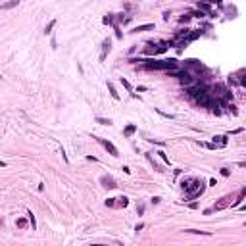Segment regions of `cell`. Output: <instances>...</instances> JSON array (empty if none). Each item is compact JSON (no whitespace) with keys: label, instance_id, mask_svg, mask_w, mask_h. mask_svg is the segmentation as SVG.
I'll return each instance as SVG.
<instances>
[{"label":"cell","instance_id":"1","mask_svg":"<svg viewBox=\"0 0 246 246\" xmlns=\"http://www.w3.org/2000/svg\"><path fill=\"white\" fill-rule=\"evenodd\" d=\"M196 102H198L200 106H204V108L212 110L215 116H219V113H221V110H219V102H217V98H215L212 92H208V91H206V92H200L198 96H196Z\"/></svg>","mask_w":246,"mask_h":246},{"label":"cell","instance_id":"29","mask_svg":"<svg viewBox=\"0 0 246 246\" xmlns=\"http://www.w3.org/2000/svg\"><path fill=\"white\" fill-rule=\"evenodd\" d=\"M160 200H162L160 196H154V198H152V204H160Z\"/></svg>","mask_w":246,"mask_h":246},{"label":"cell","instance_id":"26","mask_svg":"<svg viewBox=\"0 0 246 246\" xmlns=\"http://www.w3.org/2000/svg\"><path fill=\"white\" fill-rule=\"evenodd\" d=\"M113 200H116V198H108V200H106V206H110V208L116 206V202H113Z\"/></svg>","mask_w":246,"mask_h":246},{"label":"cell","instance_id":"6","mask_svg":"<svg viewBox=\"0 0 246 246\" xmlns=\"http://www.w3.org/2000/svg\"><path fill=\"white\" fill-rule=\"evenodd\" d=\"M98 142H100V144L104 146V148L108 150V152L112 154V156H119V152H117V148H116V146H113L110 141H106V138H98Z\"/></svg>","mask_w":246,"mask_h":246},{"label":"cell","instance_id":"11","mask_svg":"<svg viewBox=\"0 0 246 246\" xmlns=\"http://www.w3.org/2000/svg\"><path fill=\"white\" fill-rule=\"evenodd\" d=\"M198 10H200V12H208V14H214L210 4H208V2H200V0H198Z\"/></svg>","mask_w":246,"mask_h":246},{"label":"cell","instance_id":"8","mask_svg":"<svg viewBox=\"0 0 246 246\" xmlns=\"http://www.w3.org/2000/svg\"><path fill=\"white\" fill-rule=\"evenodd\" d=\"M112 50V40L106 39L104 42H102V54H100V60H106V54Z\"/></svg>","mask_w":246,"mask_h":246},{"label":"cell","instance_id":"3","mask_svg":"<svg viewBox=\"0 0 246 246\" xmlns=\"http://www.w3.org/2000/svg\"><path fill=\"white\" fill-rule=\"evenodd\" d=\"M233 200H235V196H231V194H227V196H223V198L219 200L217 204H214V208H212V212H219V210H225V208L229 206V204H233Z\"/></svg>","mask_w":246,"mask_h":246},{"label":"cell","instance_id":"16","mask_svg":"<svg viewBox=\"0 0 246 246\" xmlns=\"http://www.w3.org/2000/svg\"><path fill=\"white\" fill-rule=\"evenodd\" d=\"M184 233H194V235H206V236H210V233H208V231H198V229H184Z\"/></svg>","mask_w":246,"mask_h":246},{"label":"cell","instance_id":"23","mask_svg":"<svg viewBox=\"0 0 246 246\" xmlns=\"http://www.w3.org/2000/svg\"><path fill=\"white\" fill-rule=\"evenodd\" d=\"M117 200H119V206H123V208H125L127 204H129V200H127V196H121V198H117Z\"/></svg>","mask_w":246,"mask_h":246},{"label":"cell","instance_id":"27","mask_svg":"<svg viewBox=\"0 0 246 246\" xmlns=\"http://www.w3.org/2000/svg\"><path fill=\"white\" fill-rule=\"evenodd\" d=\"M158 154H160V158H162V160H163V162H165V163H169V158H167V156L163 154V152H158Z\"/></svg>","mask_w":246,"mask_h":246},{"label":"cell","instance_id":"21","mask_svg":"<svg viewBox=\"0 0 246 246\" xmlns=\"http://www.w3.org/2000/svg\"><path fill=\"white\" fill-rule=\"evenodd\" d=\"M18 227L19 229H25L27 227V219H23V217H21V219H18Z\"/></svg>","mask_w":246,"mask_h":246},{"label":"cell","instance_id":"28","mask_svg":"<svg viewBox=\"0 0 246 246\" xmlns=\"http://www.w3.org/2000/svg\"><path fill=\"white\" fill-rule=\"evenodd\" d=\"M190 15H194V18H204V14H202L200 10H198V12H194V14H190Z\"/></svg>","mask_w":246,"mask_h":246},{"label":"cell","instance_id":"9","mask_svg":"<svg viewBox=\"0 0 246 246\" xmlns=\"http://www.w3.org/2000/svg\"><path fill=\"white\" fill-rule=\"evenodd\" d=\"M19 6V0H8V2H4L2 6H0V10H12V8Z\"/></svg>","mask_w":246,"mask_h":246},{"label":"cell","instance_id":"20","mask_svg":"<svg viewBox=\"0 0 246 246\" xmlns=\"http://www.w3.org/2000/svg\"><path fill=\"white\" fill-rule=\"evenodd\" d=\"M190 18H192L190 14H187V15H181V18H179V21H181V23H188V21H190Z\"/></svg>","mask_w":246,"mask_h":246},{"label":"cell","instance_id":"13","mask_svg":"<svg viewBox=\"0 0 246 246\" xmlns=\"http://www.w3.org/2000/svg\"><path fill=\"white\" fill-rule=\"evenodd\" d=\"M135 131H137V125H127L125 131H123V137H131Z\"/></svg>","mask_w":246,"mask_h":246},{"label":"cell","instance_id":"17","mask_svg":"<svg viewBox=\"0 0 246 246\" xmlns=\"http://www.w3.org/2000/svg\"><path fill=\"white\" fill-rule=\"evenodd\" d=\"M54 25H56V19H52V21L48 23L46 27H44V33H46V35H50V33H52V29H54Z\"/></svg>","mask_w":246,"mask_h":246},{"label":"cell","instance_id":"14","mask_svg":"<svg viewBox=\"0 0 246 246\" xmlns=\"http://www.w3.org/2000/svg\"><path fill=\"white\" fill-rule=\"evenodd\" d=\"M108 91H110V94H112V98H113V100H119V94H117L116 87H113L112 83H108Z\"/></svg>","mask_w":246,"mask_h":246},{"label":"cell","instance_id":"2","mask_svg":"<svg viewBox=\"0 0 246 246\" xmlns=\"http://www.w3.org/2000/svg\"><path fill=\"white\" fill-rule=\"evenodd\" d=\"M142 62H144V65H142L144 69H163V71H167V69L177 67V60L175 58H169V60H142Z\"/></svg>","mask_w":246,"mask_h":246},{"label":"cell","instance_id":"18","mask_svg":"<svg viewBox=\"0 0 246 246\" xmlns=\"http://www.w3.org/2000/svg\"><path fill=\"white\" fill-rule=\"evenodd\" d=\"M96 123H100V125H112V119H106V117H96Z\"/></svg>","mask_w":246,"mask_h":246},{"label":"cell","instance_id":"19","mask_svg":"<svg viewBox=\"0 0 246 246\" xmlns=\"http://www.w3.org/2000/svg\"><path fill=\"white\" fill-rule=\"evenodd\" d=\"M27 217H29V221H31L33 229H37V219H35V215H33V212H27Z\"/></svg>","mask_w":246,"mask_h":246},{"label":"cell","instance_id":"30","mask_svg":"<svg viewBox=\"0 0 246 246\" xmlns=\"http://www.w3.org/2000/svg\"><path fill=\"white\" fill-rule=\"evenodd\" d=\"M4 165H6V163H4V162H2V160H0V167H4Z\"/></svg>","mask_w":246,"mask_h":246},{"label":"cell","instance_id":"10","mask_svg":"<svg viewBox=\"0 0 246 246\" xmlns=\"http://www.w3.org/2000/svg\"><path fill=\"white\" fill-rule=\"evenodd\" d=\"M150 29H154V23H144V25H138V27H135L133 33H142V31H150Z\"/></svg>","mask_w":246,"mask_h":246},{"label":"cell","instance_id":"25","mask_svg":"<svg viewBox=\"0 0 246 246\" xmlns=\"http://www.w3.org/2000/svg\"><path fill=\"white\" fill-rule=\"evenodd\" d=\"M221 175H223V177H229V175H231V171H229L227 167H223V169H221Z\"/></svg>","mask_w":246,"mask_h":246},{"label":"cell","instance_id":"4","mask_svg":"<svg viewBox=\"0 0 246 246\" xmlns=\"http://www.w3.org/2000/svg\"><path fill=\"white\" fill-rule=\"evenodd\" d=\"M200 184H202L200 179H187V181H183V188H184V192H194Z\"/></svg>","mask_w":246,"mask_h":246},{"label":"cell","instance_id":"5","mask_svg":"<svg viewBox=\"0 0 246 246\" xmlns=\"http://www.w3.org/2000/svg\"><path fill=\"white\" fill-rule=\"evenodd\" d=\"M206 91H208V89L204 87V85H188V87H187V94H188V96H192V98H196L200 92H206Z\"/></svg>","mask_w":246,"mask_h":246},{"label":"cell","instance_id":"15","mask_svg":"<svg viewBox=\"0 0 246 246\" xmlns=\"http://www.w3.org/2000/svg\"><path fill=\"white\" fill-rule=\"evenodd\" d=\"M113 15H116V14H106L102 21H104L106 25H113V19H116V18H113Z\"/></svg>","mask_w":246,"mask_h":246},{"label":"cell","instance_id":"31","mask_svg":"<svg viewBox=\"0 0 246 246\" xmlns=\"http://www.w3.org/2000/svg\"><path fill=\"white\" fill-rule=\"evenodd\" d=\"M0 79H2V75H0Z\"/></svg>","mask_w":246,"mask_h":246},{"label":"cell","instance_id":"22","mask_svg":"<svg viewBox=\"0 0 246 246\" xmlns=\"http://www.w3.org/2000/svg\"><path fill=\"white\" fill-rule=\"evenodd\" d=\"M121 85H123V87L127 89V91H133V87H131V83H129V81H125V79H123V77H121Z\"/></svg>","mask_w":246,"mask_h":246},{"label":"cell","instance_id":"7","mask_svg":"<svg viewBox=\"0 0 246 246\" xmlns=\"http://www.w3.org/2000/svg\"><path fill=\"white\" fill-rule=\"evenodd\" d=\"M100 183H102V187H106V188H116L117 187L116 179H113V177H108V175H104V177L100 179Z\"/></svg>","mask_w":246,"mask_h":246},{"label":"cell","instance_id":"24","mask_svg":"<svg viewBox=\"0 0 246 246\" xmlns=\"http://www.w3.org/2000/svg\"><path fill=\"white\" fill-rule=\"evenodd\" d=\"M156 112L160 113V116H163V117H167V119H173V116L171 113H165V112H162V110H156Z\"/></svg>","mask_w":246,"mask_h":246},{"label":"cell","instance_id":"12","mask_svg":"<svg viewBox=\"0 0 246 246\" xmlns=\"http://www.w3.org/2000/svg\"><path fill=\"white\" fill-rule=\"evenodd\" d=\"M217 142V146H225L227 144V137L225 135H217V137H214V144Z\"/></svg>","mask_w":246,"mask_h":246}]
</instances>
